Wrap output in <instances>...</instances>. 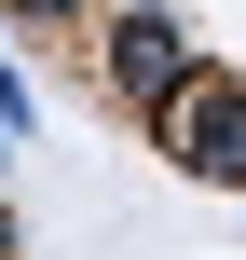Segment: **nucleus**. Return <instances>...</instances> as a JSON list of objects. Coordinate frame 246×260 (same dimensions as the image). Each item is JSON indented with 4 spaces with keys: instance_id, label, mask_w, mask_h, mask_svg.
Returning <instances> with one entry per match:
<instances>
[{
    "instance_id": "obj_1",
    "label": "nucleus",
    "mask_w": 246,
    "mask_h": 260,
    "mask_svg": "<svg viewBox=\"0 0 246 260\" xmlns=\"http://www.w3.org/2000/svg\"><path fill=\"white\" fill-rule=\"evenodd\" d=\"M151 137H164V165H178V178L246 192V82H233V69H205V55H192V69H178V96L151 110Z\"/></svg>"
},
{
    "instance_id": "obj_2",
    "label": "nucleus",
    "mask_w": 246,
    "mask_h": 260,
    "mask_svg": "<svg viewBox=\"0 0 246 260\" xmlns=\"http://www.w3.org/2000/svg\"><path fill=\"white\" fill-rule=\"evenodd\" d=\"M178 69H192L178 14H110V27H96V82H110L123 110H164V96H178Z\"/></svg>"
},
{
    "instance_id": "obj_3",
    "label": "nucleus",
    "mask_w": 246,
    "mask_h": 260,
    "mask_svg": "<svg viewBox=\"0 0 246 260\" xmlns=\"http://www.w3.org/2000/svg\"><path fill=\"white\" fill-rule=\"evenodd\" d=\"M0 137H27V69L0 55Z\"/></svg>"
},
{
    "instance_id": "obj_4",
    "label": "nucleus",
    "mask_w": 246,
    "mask_h": 260,
    "mask_svg": "<svg viewBox=\"0 0 246 260\" xmlns=\"http://www.w3.org/2000/svg\"><path fill=\"white\" fill-rule=\"evenodd\" d=\"M0 14H41V27H55V14H82V0H0Z\"/></svg>"
}]
</instances>
